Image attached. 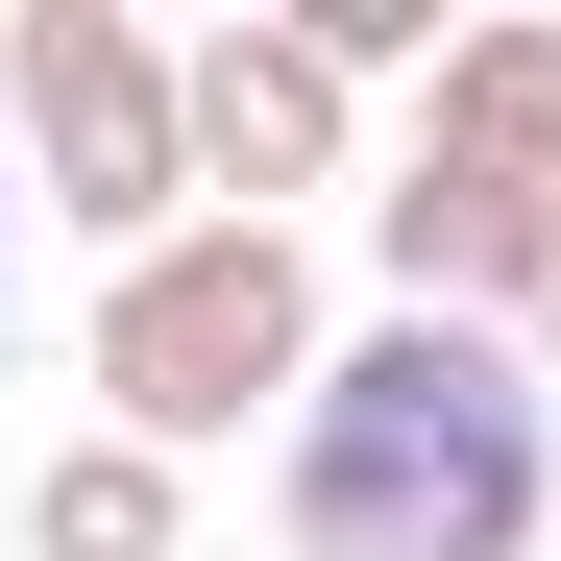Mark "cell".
<instances>
[{
	"label": "cell",
	"instance_id": "6",
	"mask_svg": "<svg viewBox=\"0 0 561 561\" xmlns=\"http://www.w3.org/2000/svg\"><path fill=\"white\" fill-rule=\"evenodd\" d=\"M439 171H513V196H561V25H463L439 99H415Z\"/></svg>",
	"mask_w": 561,
	"mask_h": 561
},
{
	"label": "cell",
	"instance_id": "8",
	"mask_svg": "<svg viewBox=\"0 0 561 561\" xmlns=\"http://www.w3.org/2000/svg\"><path fill=\"white\" fill-rule=\"evenodd\" d=\"M513 342H537V391H561V268H537V318H513Z\"/></svg>",
	"mask_w": 561,
	"mask_h": 561
},
{
	"label": "cell",
	"instance_id": "7",
	"mask_svg": "<svg viewBox=\"0 0 561 561\" xmlns=\"http://www.w3.org/2000/svg\"><path fill=\"white\" fill-rule=\"evenodd\" d=\"M171 489L196 463H147V439H49L25 463V561H171Z\"/></svg>",
	"mask_w": 561,
	"mask_h": 561
},
{
	"label": "cell",
	"instance_id": "4",
	"mask_svg": "<svg viewBox=\"0 0 561 561\" xmlns=\"http://www.w3.org/2000/svg\"><path fill=\"white\" fill-rule=\"evenodd\" d=\"M171 99H196V196L220 220H268V196H342V49L294 25V0H268V25H196V49H171Z\"/></svg>",
	"mask_w": 561,
	"mask_h": 561
},
{
	"label": "cell",
	"instance_id": "5",
	"mask_svg": "<svg viewBox=\"0 0 561 561\" xmlns=\"http://www.w3.org/2000/svg\"><path fill=\"white\" fill-rule=\"evenodd\" d=\"M366 268H391V318H537V268H561V196H513V171H391V196H366Z\"/></svg>",
	"mask_w": 561,
	"mask_h": 561
},
{
	"label": "cell",
	"instance_id": "3",
	"mask_svg": "<svg viewBox=\"0 0 561 561\" xmlns=\"http://www.w3.org/2000/svg\"><path fill=\"white\" fill-rule=\"evenodd\" d=\"M0 123H25L49 220L99 244V268H147V244L220 220L196 196V99H171V49L123 25V0H25V25H0Z\"/></svg>",
	"mask_w": 561,
	"mask_h": 561
},
{
	"label": "cell",
	"instance_id": "1",
	"mask_svg": "<svg viewBox=\"0 0 561 561\" xmlns=\"http://www.w3.org/2000/svg\"><path fill=\"white\" fill-rule=\"evenodd\" d=\"M561 537V391L489 318H366L294 391V561H537Z\"/></svg>",
	"mask_w": 561,
	"mask_h": 561
},
{
	"label": "cell",
	"instance_id": "2",
	"mask_svg": "<svg viewBox=\"0 0 561 561\" xmlns=\"http://www.w3.org/2000/svg\"><path fill=\"white\" fill-rule=\"evenodd\" d=\"M294 391H318V268H294V220H196V244L99 268V439L220 463L244 415L294 439Z\"/></svg>",
	"mask_w": 561,
	"mask_h": 561
}]
</instances>
